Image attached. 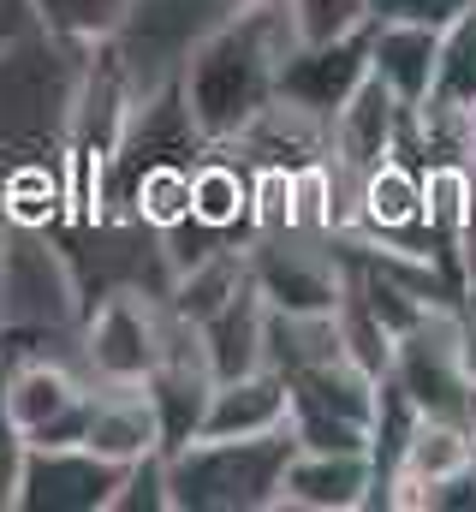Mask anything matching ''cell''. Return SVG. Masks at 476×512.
I'll return each mask as SVG.
<instances>
[{"label": "cell", "instance_id": "6da1fadb", "mask_svg": "<svg viewBox=\"0 0 476 512\" xmlns=\"http://www.w3.org/2000/svg\"><path fill=\"white\" fill-rule=\"evenodd\" d=\"M298 18L292 0H268L256 12L233 18L227 30H215L179 72V96L185 114L203 143H233L238 131L250 126L274 90H280V66L298 48Z\"/></svg>", "mask_w": 476, "mask_h": 512}, {"label": "cell", "instance_id": "7a4b0ae2", "mask_svg": "<svg viewBox=\"0 0 476 512\" xmlns=\"http://www.w3.org/2000/svg\"><path fill=\"white\" fill-rule=\"evenodd\" d=\"M298 453L292 429L262 435H191L167 447L173 512H280V477Z\"/></svg>", "mask_w": 476, "mask_h": 512}, {"label": "cell", "instance_id": "3957f363", "mask_svg": "<svg viewBox=\"0 0 476 512\" xmlns=\"http://www.w3.org/2000/svg\"><path fill=\"white\" fill-rule=\"evenodd\" d=\"M90 310L78 256L48 227H0V340H72Z\"/></svg>", "mask_w": 476, "mask_h": 512}, {"label": "cell", "instance_id": "277c9868", "mask_svg": "<svg viewBox=\"0 0 476 512\" xmlns=\"http://www.w3.org/2000/svg\"><path fill=\"white\" fill-rule=\"evenodd\" d=\"M256 6H268V0H125V18L102 48L114 54L125 90L143 102V96L173 90L185 60L215 30H227L233 18L256 12Z\"/></svg>", "mask_w": 476, "mask_h": 512}, {"label": "cell", "instance_id": "5b68a950", "mask_svg": "<svg viewBox=\"0 0 476 512\" xmlns=\"http://www.w3.org/2000/svg\"><path fill=\"white\" fill-rule=\"evenodd\" d=\"M244 262H250V286L268 298V310H334L346 298V280H352L340 239L298 233V227L250 233Z\"/></svg>", "mask_w": 476, "mask_h": 512}, {"label": "cell", "instance_id": "8992f818", "mask_svg": "<svg viewBox=\"0 0 476 512\" xmlns=\"http://www.w3.org/2000/svg\"><path fill=\"white\" fill-rule=\"evenodd\" d=\"M387 376L411 393L417 411L465 417V405H471V376H465V358H459V322H453V304H435L423 322H411V328L393 340Z\"/></svg>", "mask_w": 476, "mask_h": 512}, {"label": "cell", "instance_id": "52a82bcc", "mask_svg": "<svg viewBox=\"0 0 476 512\" xmlns=\"http://www.w3.org/2000/svg\"><path fill=\"white\" fill-rule=\"evenodd\" d=\"M125 465L90 453L84 441L72 447H24L18 465V512H108Z\"/></svg>", "mask_w": 476, "mask_h": 512}, {"label": "cell", "instance_id": "ba28073f", "mask_svg": "<svg viewBox=\"0 0 476 512\" xmlns=\"http://www.w3.org/2000/svg\"><path fill=\"white\" fill-rule=\"evenodd\" d=\"M363 78H369V18H357L352 30H340V36L298 42L286 54V66H280V90L274 96H286V102L334 120L340 102L352 96Z\"/></svg>", "mask_w": 476, "mask_h": 512}, {"label": "cell", "instance_id": "9c48e42d", "mask_svg": "<svg viewBox=\"0 0 476 512\" xmlns=\"http://www.w3.org/2000/svg\"><path fill=\"white\" fill-rule=\"evenodd\" d=\"M84 447L131 465L161 447V411L143 382H90L84 387Z\"/></svg>", "mask_w": 476, "mask_h": 512}, {"label": "cell", "instance_id": "30bf717a", "mask_svg": "<svg viewBox=\"0 0 476 512\" xmlns=\"http://www.w3.org/2000/svg\"><path fill=\"white\" fill-rule=\"evenodd\" d=\"M369 489H375L369 453L298 447L280 477V512H369Z\"/></svg>", "mask_w": 476, "mask_h": 512}, {"label": "cell", "instance_id": "8fae6325", "mask_svg": "<svg viewBox=\"0 0 476 512\" xmlns=\"http://www.w3.org/2000/svg\"><path fill=\"white\" fill-rule=\"evenodd\" d=\"M399 120H405V102H399V96H393L375 72H369L352 96L340 102V114L328 120V155H334L340 167H352L357 179H363L369 167H381V161L393 155Z\"/></svg>", "mask_w": 476, "mask_h": 512}, {"label": "cell", "instance_id": "7c38bea8", "mask_svg": "<svg viewBox=\"0 0 476 512\" xmlns=\"http://www.w3.org/2000/svg\"><path fill=\"white\" fill-rule=\"evenodd\" d=\"M191 221L209 233L250 239V161L238 149L209 143L191 161Z\"/></svg>", "mask_w": 476, "mask_h": 512}, {"label": "cell", "instance_id": "4fadbf2b", "mask_svg": "<svg viewBox=\"0 0 476 512\" xmlns=\"http://www.w3.org/2000/svg\"><path fill=\"white\" fill-rule=\"evenodd\" d=\"M435 48H441V30L369 18V72L405 108H423L429 102V90H435Z\"/></svg>", "mask_w": 476, "mask_h": 512}, {"label": "cell", "instance_id": "5bb4252c", "mask_svg": "<svg viewBox=\"0 0 476 512\" xmlns=\"http://www.w3.org/2000/svg\"><path fill=\"white\" fill-rule=\"evenodd\" d=\"M197 328H203V352H209L215 382L268 364V298H262L256 286H244L238 298H227V304H221L215 316H203Z\"/></svg>", "mask_w": 476, "mask_h": 512}, {"label": "cell", "instance_id": "9a60e30c", "mask_svg": "<svg viewBox=\"0 0 476 512\" xmlns=\"http://www.w3.org/2000/svg\"><path fill=\"white\" fill-rule=\"evenodd\" d=\"M262 429H286V376L262 364V370L215 382L197 435H262Z\"/></svg>", "mask_w": 476, "mask_h": 512}, {"label": "cell", "instance_id": "2e32d148", "mask_svg": "<svg viewBox=\"0 0 476 512\" xmlns=\"http://www.w3.org/2000/svg\"><path fill=\"white\" fill-rule=\"evenodd\" d=\"M244 286H250L244 239H221V245H209L203 256H191V262L173 268V280H167V304H173L179 316L203 322V316H215L227 298H238Z\"/></svg>", "mask_w": 476, "mask_h": 512}, {"label": "cell", "instance_id": "e0dca14e", "mask_svg": "<svg viewBox=\"0 0 476 512\" xmlns=\"http://www.w3.org/2000/svg\"><path fill=\"white\" fill-rule=\"evenodd\" d=\"M476 215V173L471 167H429L423 173V233L447 251H459Z\"/></svg>", "mask_w": 476, "mask_h": 512}, {"label": "cell", "instance_id": "ac0fdd59", "mask_svg": "<svg viewBox=\"0 0 476 512\" xmlns=\"http://www.w3.org/2000/svg\"><path fill=\"white\" fill-rule=\"evenodd\" d=\"M435 102H453V108H476V6L459 12L447 30H441V48H435Z\"/></svg>", "mask_w": 476, "mask_h": 512}, {"label": "cell", "instance_id": "d6986e66", "mask_svg": "<svg viewBox=\"0 0 476 512\" xmlns=\"http://www.w3.org/2000/svg\"><path fill=\"white\" fill-rule=\"evenodd\" d=\"M42 24L60 36V42H78V48H102L125 18V0H36Z\"/></svg>", "mask_w": 476, "mask_h": 512}, {"label": "cell", "instance_id": "ffe728a7", "mask_svg": "<svg viewBox=\"0 0 476 512\" xmlns=\"http://www.w3.org/2000/svg\"><path fill=\"white\" fill-rule=\"evenodd\" d=\"M108 512H173L167 507V447H155V453H143V459L125 465Z\"/></svg>", "mask_w": 476, "mask_h": 512}, {"label": "cell", "instance_id": "44dd1931", "mask_svg": "<svg viewBox=\"0 0 476 512\" xmlns=\"http://www.w3.org/2000/svg\"><path fill=\"white\" fill-rule=\"evenodd\" d=\"M476 0H369V18L387 24H423V30H447L459 12H471Z\"/></svg>", "mask_w": 476, "mask_h": 512}, {"label": "cell", "instance_id": "7402d4cb", "mask_svg": "<svg viewBox=\"0 0 476 512\" xmlns=\"http://www.w3.org/2000/svg\"><path fill=\"white\" fill-rule=\"evenodd\" d=\"M423 512H476V453L423 495Z\"/></svg>", "mask_w": 476, "mask_h": 512}, {"label": "cell", "instance_id": "603a6c76", "mask_svg": "<svg viewBox=\"0 0 476 512\" xmlns=\"http://www.w3.org/2000/svg\"><path fill=\"white\" fill-rule=\"evenodd\" d=\"M18 465H24V441L0 417V512H18Z\"/></svg>", "mask_w": 476, "mask_h": 512}, {"label": "cell", "instance_id": "cb8c5ba5", "mask_svg": "<svg viewBox=\"0 0 476 512\" xmlns=\"http://www.w3.org/2000/svg\"><path fill=\"white\" fill-rule=\"evenodd\" d=\"M453 322H459V358H465V376L476 387V286H465L453 298Z\"/></svg>", "mask_w": 476, "mask_h": 512}, {"label": "cell", "instance_id": "d4e9b609", "mask_svg": "<svg viewBox=\"0 0 476 512\" xmlns=\"http://www.w3.org/2000/svg\"><path fill=\"white\" fill-rule=\"evenodd\" d=\"M465 417H471V435H476V387H471V405H465Z\"/></svg>", "mask_w": 476, "mask_h": 512}]
</instances>
